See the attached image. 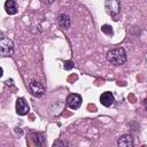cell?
<instances>
[{
    "instance_id": "1",
    "label": "cell",
    "mask_w": 147,
    "mask_h": 147,
    "mask_svg": "<svg viewBox=\"0 0 147 147\" xmlns=\"http://www.w3.org/2000/svg\"><path fill=\"white\" fill-rule=\"evenodd\" d=\"M107 60L113 65H122L126 62L127 55L123 47H115L107 52Z\"/></svg>"
},
{
    "instance_id": "2",
    "label": "cell",
    "mask_w": 147,
    "mask_h": 147,
    "mask_svg": "<svg viewBox=\"0 0 147 147\" xmlns=\"http://www.w3.org/2000/svg\"><path fill=\"white\" fill-rule=\"evenodd\" d=\"M0 54L3 57H10L14 54V44L7 37H1L0 39Z\"/></svg>"
},
{
    "instance_id": "3",
    "label": "cell",
    "mask_w": 147,
    "mask_h": 147,
    "mask_svg": "<svg viewBox=\"0 0 147 147\" xmlns=\"http://www.w3.org/2000/svg\"><path fill=\"white\" fill-rule=\"evenodd\" d=\"M105 9L108 15H110L114 20H117L116 17L121 13V2L119 0H106L105 1Z\"/></svg>"
},
{
    "instance_id": "4",
    "label": "cell",
    "mask_w": 147,
    "mask_h": 147,
    "mask_svg": "<svg viewBox=\"0 0 147 147\" xmlns=\"http://www.w3.org/2000/svg\"><path fill=\"white\" fill-rule=\"evenodd\" d=\"M29 92L33 95V96H36V98H40V96H42L44 94H45V86L40 83V82H38V80H32L30 84H29Z\"/></svg>"
},
{
    "instance_id": "5",
    "label": "cell",
    "mask_w": 147,
    "mask_h": 147,
    "mask_svg": "<svg viewBox=\"0 0 147 147\" xmlns=\"http://www.w3.org/2000/svg\"><path fill=\"white\" fill-rule=\"evenodd\" d=\"M65 102H67V106L70 109L76 110L82 106V96L79 94H77V93H71V94L68 95Z\"/></svg>"
},
{
    "instance_id": "6",
    "label": "cell",
    "mask_w": 147,
    "mask_h": 147,
    "mask_svg": "<svg viewBox=\"0 0 147 147\" xmlns=\"http://www.w3.org/2000/svg\"><path fill=\"white\" fill-rule=\"evenodd\" d=\"M29 105L26 103V101L23 98H18L16 100V113L20 116H25L29 113Z\"/></svg>"
},
{
    "instance_id": "7",
    "label": "cell",
    "mask_w": 147,
    "mask_h": 147,
    "mask_svg": "<svg viewBox=\"0 0 147 147\" xmlns=\"http://www.w3.org/2000/svg\"><path fill=\"white\" fill-rule=\"evenodd\" d=\"M100 102H101V105L105 106V107H110V106H113L114 102H115L114 94H113L111 92H109V91L103 92V93L100 95Z\"/></svg>"
},
{
    "instance_id": "8",
    "label": "cell",
    "mask_w": 147,
    "mask_h": 147,
    "mask_svg": "<svg viewBox=\"0 0 147 147\" xmlns=\"http://www.w3.org/2000/svg\"><path fill=\"white\" fill-rule=\"evenodd\" d=\"M57 22L63 30H68L71 25V20L67 13H60L57 16Z\"/></svg>"
},
{
    "instance_id": "9",
    "label": "cell",
    "mask_w": 147,
    "mask_h": 147,
    "mask_svg": "<svg viewBox=\"0 0 147 147\" xmlns=\"http://www.w3.org/2000/svg\"><path fill=\"white\" fill-rule=\"evenodd\" d=\"M117 145L121 146V147H132L134 145L133 137L131 134H123V136H121L118 138Z\"/></svg>"
},
{
    "instance_id": "10",
    "label": "cell",
    "mask_w": 147,
    "mask_h": 147,
    "mask_svg": "<svg viewBox=\"0 0 147 147\" xmlns=\"http://www.w3.org/2000/svg\"><path fill=\"white\" fill-rule=\"evenodd\" d=\"M5 9L8 15H15L17 13V5L15 0H7L5 2Z\"/></svg>"
},
{
    "instance_id": "11",
    "label": "cell",
    "mask_w": 147,
    "mask_h": 147,
    "mask_svg": "<svg viewBox=\"0 0 147 147\" xmlns=\"http://www.w3.org/2000/svg\"><path fill=\"white\" fill-rule=\"evenodd\" d=\"M31 139H32L33 144L37 145V146H44L46 144L45 137L41 133H38V132H32L31 133Z\"/></svg>"
},
{
    "instance_id": "12",
    "label": "cell",
    "mask_w": 147,
    "mask_h": 147,
    "mask_svg": "<svg viewBox=\"0 0 147 147\" xmlns=\"http://www.w3.org/2000/svg\"><path fill=\"white\" fill-rule=\"evenodd\" d=\"M101 31H102V33H105L107 36H113L114 34V30H113L111 25H109V24H103L101 26Z\"/></svg>"
},
{
    "instance_id": "13",
    "label": "cell",
    "mask_w": 147,
    "mask_h": 147,
    "mask_svg": "<svg viewBox=\"0 0 147 147\" xmlns=\"http://www.w3.org/2000/svg\"><path fill=\"white\" fill-rule=\"evenodd\" d=\"M64 146H69V142L61 140V139H57L53 142V147H64Z\"/></svg>"
},
{
    "instance_id": "14",
    "label": "cell",
    "mask_w": 147,
    "mask_h": 147,
    "mask_svg": "<svg viewBox=\"0 0 147 147\" xmlns=\"http://www.w3.org/2000/svg\"><path fill=\"white\" fill-rule=\"evenodd\" d=\"M63 68H64V70H71L74 68V62L72 61H64Z\"/></svg>"
},
{
    "instance_id": "15",
    "label": "cell",
    "mask_w": 147,
    "mask_h": 147,
    "mask_svg": "<svg viewBox=\"0 0 147 147\" xmlns=\"http://www.w3.org/2000/svg\"><path fill=\"white\" fill-rule=\"evenodd\" d=\"M41 1H42V3H45V5H51V3H53L54 0H41Z\"/></svg>"
},
{
    "instance_id": "16",
    "label": "cell",
    "mask_w": 147,
    "mask_h": 147,
    "mask_svg": "<svg viewBox=\"0 0 147 147\" xmlns=\"http://www.w3.org/2000/svg\"><path fill=\"white\" fill-rule=\"evenodd\" d=\"M142 106H144V108L147 110V98L144 99V101H142Z\"/></svg>"
},
{
    "instance_id": "17",
    "label": "cell",
    "mask_w": 147,
    "mask_h": 147,
    "mask_svg": "<svg viewBox=\"0 0 147 147\" xmlns=\"http://www.w3.org/2000/svg\"><path fill=\"white\" fill-rule=\"evenodd\" d=\"M13 84H14V83H13V79H7V80H6V85H10V86H11Z\"/></svg>"
}]
</instances>
